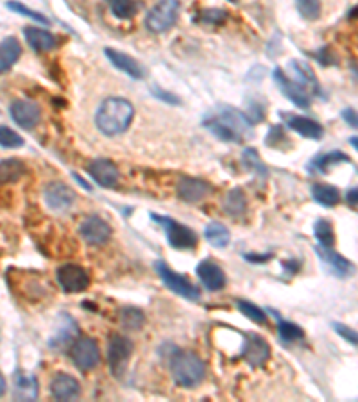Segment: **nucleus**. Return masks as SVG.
I'll return each instance as SVG.
<instances>
[{
  "label": "nucleus",
  "mask_w": 358,
  "mask_h": 402,
  "mask_svg": "<svg viewBox=\"0 0 358 402\" xmlns=\"http://www.w3.org/2000/svg\"><path fill=\"white\" fill-rule=\"evenodd\" d=\"M202 124L220 142L242 143L253 136V124L246 113L231 106H217L210 113H206Z\"/></svg>",
  "instance_id": "1"
},
{
  "label": "nucleus",
  "mask_w": 358,
  "mask_h": 402,
  "mask_svg": "<svg viewBox=\"0 0 358 402\" xmlns=\"http://www.w3.org/2000/svg\"><path fill=\"white\" fill-rule=\"evenodd\" d=\"M134 118V107L122 97H109L103 100L95 113V125L104 136H118L129 129Z\"/></svg>",
  "instance_id": "2"
},
{
  "label": "nucleus",
  "mask_w": 358,
  "mask_h": 402,
  "mask_svg": "<svg viewBox=\"0 0 358 402\" xmlns=\"http://www.w3.org/2000/svg\"><path fill=\"white\" fill-rule=\"evenodd\" d=\"M170 374L174 377L176 384L183 388H193L204 379L206 366L197 354L190 350H178L170 354Z\"/></svg>",
  "instance_id": "3"
},
{
  "label": "nucleus",
  "mask_w": 358,
  "mask_h": 402,
  "mask_svg": "<svg viewBox=\"0 0 358 402\" xmlns=\"http://www.w3.org/2000/svg\"><path fill=\"white\" fill-rule=\"evenodd\" d=\"M151 219L163 227V232H165L167 241L170 243V247H174L178 250H192L197 247L196 232L190 227L169 219V216H160L156 213H152Z\"/></svg>",
  "instance_id": "4"
},
{
  "label": "nucleus",
  "mask_w": 358,
  "mask_h": 402,
  "mask_svg": "<svg viewBox=\"0 0 358 402\" xmlns=\"http://www.w3.org/2000/svg\"><path fill=\"white\" fill-rule=\"evenodd\" d=\"M133 350L134 344L127 336L113 335L109 338V344H107V366H109V372L113 374V377H116V379L124 377Z\"/></svg>",
  "instance_id": "5"
},
{
  "label": "nucleus",
  "mask_w": 358,
  "mask_h": 402,
  "mask_svg": "<svg viewBox=\"0 0 358 402\" xmlns=\"http://www.w3.org/2000/svg\"><path fill=\"white\" fill-rule=\"evenodd\" d=\"M154 270H156L161 282H163L170 291H174L176 295H179V297H183V299L187 300L201 299V291H199V288L193 286L185 276L176 273L165 261H156V263H154Z\"/></svg>",
  "instance_id": "6"
},
{
  "label": "nucleus",
  "mask_w": 358,
  "mask_h": 402,
  "mask_svg": "<svg viewBox=\"0 0 358 402\" xmlns=\"http://www.w3.org/2000/svg\"><path fill=\"white\" fill-rule=\"evenodd\" d=\"M179 16V2L178 0H160L154 8L149 11L145 18V27L151 32H167L174 27Z\"/></svg>",
  "instance_id": "7"
},
{
  "label": "nucleus",
  "mask_w": 358,
  "mask_h": 402,
  "mask_svg": "<svg viewBox=\"0 0 358 402\" xmlns=\"http://www.w3.org/2000/svg\"><path fill=\"white\" fill-rule=\"evenodd\" d=\"M70 357L74 365L83 372L94 370L101 361V350L97 347V342L92 338H76V342L70 345Z\"/></svg>",
  "instance_id": "8"
},
{
  "label": "nucleus",
  "mask_w": 358,
  "mask_h": 402,
  "mask_svg": "<svg viewBox=\"0 0 358 402\" xmlns=\"http://www.w3.org/2000/svg\"><path fill=\"white\" fill-rule=\"evenodd\" d=\"M56 277H58L59 286H61V290L65 293H79V291H85L90 286L88 272L83 267H79V265H61L58 268V272H56Z\"/></svg>",
  "instance_id": "9"
},
{
  "label": "nucleus",
  "mask_w": 358,
  "mask_h": 402,
  "mask_svg": "<svg viewBox=\"0 0 358 402\" xmlns=\"http://www.w3.org/2000/svg\"><path fill=\"white\" fill-rule=\"evenodd\" d=\"M240 356L253 368H262V366L267 365L268 357H271V347H268L267 339L264 336L256 335V333H249V335H246V339H244Z\"/></svg>",
  "instance_id": "10"
},
{
  "label": "nucleus",
  "mask_w": 358,
  "mask_h": 402,
  "mask_svg": "<svg viewBox=\"0 0 358 402\" xmlns=\"http://www.w3.org/2000/svg\"><path fill=\"white\" fill-rule=\"evenodd\" d=\"M76 338H79L77 322L68 313H61L58 320H56V326H54L52 336L49 339V347L61 350L65 347H70L76 342Z\"/></svg>",
  "instance_id": "11"
},
{
  "label": "nucleus",
  "mask_w": 358,
  "mask_h": 402,
  "mask_svg": "<svg viewBox=\"0 0 358 402\" xmlns=\"http://www.w3.org/2000/svg\"><path fill=\"white\" fill-rule=\"evenodd\" d=\"M79 234L90 245H104L112 238V225L98 214H90L81 222Z\"/></svg>",
  "instance_id": "12"
},
{
  "label": "nucleus",
  "mask_w": 358,
  "mask_h": 402,
  "mask_svg": "<svg viewBox=\"0 0 358 402\" xmlns=\"http://www.w3.org/2000/svg\"><path fill=\"white\" fill-rule=\"evenodd\" d=\"M273 77H274V80H276L277 88L282 89V93L285 95L292 104H295V106L301 107V109L310 107V104H312V97L306 93V89H304L303 86H299L295 80H292L291 77L286 76L283 70H280V68L274 70Z\"/></svg>",
  "instance_id": "13"
},
{
  "label": "nucleus",
  "mask_w": 358,
  "mask_h": 402,
  "mask_svg": "<svg viewBox=\"0 0 358 402\" xmlns=\"http://www.w3.org/2000/svg\"><path fill=\"white\" fill-rule=\"evenodd\" d=\"M45 202L50 210L56 213H63V211L70 210L74 202H76V193L72 188L63 183H50L47 184L43 192Z\"/></svg>",
  "instance_id": "14"
},
{
  "label": "nucleus",
  "mask_w": 358,
  "mask_h": 402,
  "mask_svg": "<svg viewBox=\"0 0 358 402\" xmlns=\"http://www.w3.org/2000/svg\"><path fill=\"white\" fill-rule=\"evenodd\" d=\"M9 113H11L14 124L20 125L22 129H32L41 120L40 106L32 100H14L9 106Z\"/></svg>",
  "instance_id": "15"
},
{
  "label": "nucleus",
  "mask_w": 358,
  "mask_h": 402,
  "mask_svg": "<svg viewBox=\"0 0 358 402\" xmlns=\"http://www.w3.org/2000/svg\"><path fill=\"white\" fill-rule=\"evenodd\" d=\"M315 254H317L319 261L322 263V267L326 268L328 273L331 276L340 277V279H344V277H349L353 273V263H349L348 259L344 256L337 254L333 249H326V247H315Z\"/></svg>",
  "instance_id": "16"
},
{
  "label": "nucleus",
  "mask_w": 358,
  "mask_h": 402,
  "mask_svg": "<svg viewBox=\"0 0 358 402\" xmlns=\"http://www.w3.org/2000/svg\"><path fill=\"white\" fill-rule=\"evenodd\" d=\"M196 272L199 281L202 282V286L208 291H220L226 286V273L219 265L210 261V259H204L197 265Z\"/></svg>",
  "instance_id": "17"
},
{
  "label": "nucleus",
  "mask_w": 358,
  "mask_h": 402,
  "mask_svg": "<svg viewBox=\"0 0 358 402\" xmlns=\"http://www.w3.org/2000/svg\"><path fill=\"white\" fill-rule=\"evenodd\" d=\"M88 172L94 177L95 183L103 188L115 186L118 183V177H120L118 168L113 165L112 161L104 159V157H97V159L92 161L88 166Z\"/></svg>",
  "instance_id": "18"
},
{
  "label": "nucleus",
  "mask_w": 358,
  "mask_h": 402,
  "mask_svg": "<svg viewBox=\"0 0 358 402\" xmlns=\"http://www.w3.org/2000/svg\"><path fill=\"white\" fill-rule=\"evenodd\" d=\"M288 70L292 71L291 79L295 80L299 86H303L310 97H312V95H322L317 77H315V74H313L312 68H310L306 63L291 61L288 63Z\"/></svg>",
  "instance_id": "19"
},
{
  "label": "nucleus",
  "mask_w": 358,
  "mask_h": 402,
  "mask_svg": "<svg viewBox=\"0 0 358 402\" xmlns=\"http://www.w3.org/2000/svg\"><path fill=\"white\" fill-rule=\"evenodd\" d=\"M211 193V186L202 179L183 177L178 184V195L185 202H199Z\"/></svg>",
  "instance_id": "20"
},
{
  "label": "nucleus",
  "mask_w": 358,
  "mask_h": 402,
  "mask_svg": "<svg viewBox=\"0 0 358 402\" xmlns=\"http://www.w3.org/2000/svg\"><path fill=\"white\" fill-rule=\"evenodd\" d=\"M50 395L56 401H72L77 399L81 393V384L76 377L68 374H58L50 381Z\"/></svg>",
  "instance_id": "21"
},
{
  "label": "nucleus",
  "mask_w": 358,
  "mask_h": 402,
  "mask_svg": "<svg viewBox=\"0 0 358 402\" xmlns=\"http://www.w3.org/2000/svg\"><path fill=\"white\" fill-rule=\"evenodd\" d=\"M104 54H106V58L112 61L113 67L118 68V70L124 71V74H127V76L133 77V79H143V77H145V70H143L142 65H140L136 59L131 58V56H127V54L115 49H104Z\"/></svg>",
  "instance_id": "22"
},
{
  "label": "nucleus",
  "mask_w": 358,
  "mask_h": 402,
  "mask_svg": "<svg viewBox=\"0 0 358 402\" xmlns=\"http://www.w3.org/2000/svg\"><path fill=\"white\" fill-rule=\"evenodd\" d=\"M286 125L291 127L292 131H295L297 134H301L303 138L308 139H321L322 138V125L317 124L315 120H310L306 116H297V115H288L285 113Z\"/></svg>",
  "instance_id": "23"
},
{
  "label": "nucleus",
  "mask_w": 358,
  "mask_h": 402,
  "mask_svg": "<svg viewBox=\"0 0 358 402\" xmlns=\"http://www.w3.org/2000/svg\"><path fill=\"white\" fill-rule=\"evenodd\" d=\"M23 36H25L27 43L31 45V49L38 50V52H47L56 47V38L40 27H25Z\"/></svg>",
  "instance_id": "24"
},
{
  "label": "nucleus",
  "mask_w": 358,
  "mask_h": 402,
  "mask_svg": "<svg viewBox=\"0 0 358 402\" xmlns=\"http://www.w3.org/2000/svg\"><path fill=\"white\" fill-rule=\"evenodd\" d=\"M20 56H22V47L14 36H9L0 41V74H4L13 67Z\"/></svg>",
  "instance_id": "25"
},
{
  "label": "nucleus",
  "mask_w": 358,
  "mask_h": 402,
  "mask_svg": "<svg viewBox=\"0 0 358 402\" xmlns=\"http://www.w3.org/2000/svg\"><path fill=\"white\" fill-rule=\"evenodd\" d=\"M38 397V381L32 375L17 374L14 377V399L17 401H36Z\"/></svg>",
  "instance_id": "26"
},
{
  "label": "nucleus",
  "mask_w": 358,
  "mask_h": 402,
  "mask_svg": "<svg viewBox=\"0 0 358 402\" xmlns=\"http://www.w3.org/2000/svg\"><path fill=\"white\" fill-rule=\"evenodd\" d=\"M204 236L208 240L211 247L215 249H224V247L229 245V240H231V234L226 229V225H222L220 222H210L204 227Z\"/></svg>",
  "instance_id": "27"
},
{
  "label": "nucleus",
  "mask_w": 358,
  "mask_h": 402,
  "mask_svg": "<svg viewBox=\"0 0 358 402\" xmlns=\"http://www.w3.org/2000/svg\"><path fill=\"white\" fill-rule=\"evenodd\" d=\"M247 210V197L244 193L242 188H233L231 192L226 195V201H224V211L229 214V216H240V214L246 213Z\"/></svg>",
  "instance_id": "28"
},
{
  "label": "nucleus",
  "mask_w": 358,
  "mask_h": 402,
  "mask_svg": "<svg viewBox=\"0 0 358 402\" xmlns=\"http://www.w3.org/2000/svg\"><path fill=\"white\" fill-rule=\"evenodd\" d=\"M25 172V165L20 159H4L0 161V184L17 183Z\"/></svg>",
  "instance_id": "29"
},
{
  "label": "nucleus",
  "mask_w": 358,
  "mask_h": 402,
  "mask_svg": "<svg viewBox=\"0 0 358 402\" xmlns=\"http://www.w3.org/2000/svg\"><path fill=\"white\" fill-rule=\"evenodd\" d=\"M312 197L313 201L324 205V208H333L340 199L339 190L335 186H331V184H313Z\"/></svg>",
  "instance_id": "30"
},
{
  "label": "nucleus",
  "mask_w": 358,
  "mask_h": 402,
  "mask_svg": "<svg viewBox=\"0 0 358 402\" xmlns=\"http://www.w3.org/2000/svg\"><path fill=\"white\" fill-rule=\"evenodd\" d=\"M349 157L346 156L344 152H328V154H322L317 156L315 159L310 163V170H317L319 174H328L330 166L339 165V163H349Z\"/></svg>",
  "instance_id": "31"
},
{
  "label": "nucleus",
  "mask_w": 358,
  "mask_h": 402,
  "mask_svg": "<svg viewBox=\"0 0 358 402\" xmlns=\"http://www.w3.org/2000/svg\"><path fill=\"white\" fill-rule=\"evenodd\" d=\"M313 234L317 238L319 247L333 249V245H335V231H333V225H331L330 220L319 219L317 222L313 223Z\"/></svg>",
  "instance_id": "32"
},
{
  "label": "nucleus",
  "mask_w": 358,
  "mask_h": 402,
  "mask_svg": "<svg viewBox=\"0 0 358 402\" xmlns=\"http://www.w3.org/2000/svg\"><path fill=\"white\" fill-rule=\"evenodd\" d=\"M120 324L127 331H138L145 324V315L140 308L127 306V308L120 309Z\"/></svg>",
  "instance_id": "33"
},
{
  "label": "nucleus",
  "mask_w": 358,
  "mask_h": 402,
  "mask_svg": "<svg viewBox=\"0 0 358 402\" xmlns=\"http://www.w3.org/2000/svg\"><path fill=\"white\" fill-rule=\"evenodd\" d=\"M237 308L240 309L244 317H247L249 320L258 324V326H265L267 324V313L262 308H258V306H255V304H251L249 300H237Z\"/></svg>",
  "instance_id": "34"
},
{
  "label": "nucleus",
  "mask_w": 358,
  "mask_h": 402,
  "mask_svg": "<svg viewBox=\"0 0 358 402\" xmlns=\"http://www.w3.org/2000/svg\"><path fill=\"white\" fill-rule=\"evenodd\" d=\"M295 8L301 18L313 22L321 16V0H295Z\"/></svg>",
  "instance_id": "35"
},
{
  "label": "nucleus",
  "mask_w": 358,
  "mask_h": 402,
  "mask_svg": "<svg viewBox=\"0 0 358 402\" xmlns=\"http://www.w3.org/2000/svg\"><path fill=\"white\" fill-rule=\"evenodd\" d=\"M277 335H280L282 342L292 344V342L304 338V331L297 324H292V322H280L277 324Z\"/></svg>",
  "instance_id": "36"
},
{
  "label": "nucleus",
  "mask_w": 358,
  "mask_h": 402,
  "mask_svg": "<svg viewBox=\"0 0 358 402\" xmlns=\"http://www.w3.org/2000/svg\"><path fill=\"white\" fill-rule=\"evenodd\" d=\"M242 161H244V165H246L247 170L256 172V174H260L262 177H267V168L262 165V161H260L258 157V152H256L255 148H247V150H244Z\"/></svg>",
  "instance_id": "37"
},
{
  "label": "nucleus",
  "mask_w": 358,
  "mask_h": 402,
  "mask_svg": "<svg viewBox=\"0 0 358 402\" xmlns=\"http://www.w3.org/2000/svg\"><path fill=\"white\" fill-rule=\"evenodd\" d=\"M23 145V138L8 125H0V147L2 148H20Z\"/></svg>",
  "instance_id": "38"
},
{
  "label": "nucleus",
  "mask_w": 358,
  "mask_h": 402,
  "mask_svg": "<svg viewBox=\"0 0 358 402\" xmlns=\"http://www.w3.org/2000/svg\"><path fill=\"white\" fill-rule=\"evenodd\" d=\"M109 8L116 18H131L138 11V4L134 0H116V2L109 4Z\"/></svg>",
  "instance_id": "39"
},
{
  "label": "nucleus",
  "mask_w": 358,
  "mask_h": 402,
  "mask_svg": "<svg viewBox=\"0 0 358 402\" xmlns=\"http://www.w3.org/2000/svg\"><path fill=\"white\" fill-rule=\"evenodd\" d=\"M6 5H8V9L14 11V13L23 14V16H29L31 20H34V22H38V23H43V25H49V18H45L41 13H38V11H32V9H29L27 5L20 4V2H17V0H11V2H8Z\"/></svg>",
  "instance_id": "40"
},
{
  "label": "nucleus",
  "mask_w": 358,
  "mask_h": 402,
  "mask_svg": "<svg viewBox=\"0 0 358 402\" xmlns=\"http://www.w3.org/2000/svg\"><path fill=\"white\" fill-rule=\"evenodd\" d=\"M228 20V11L224 9H204L199 14V22L208 23V25H220Z\"/></svg>",
  "instance_id": "41"
},
{
  "label": "nucleus",
  "mask_w": 358,
  "mask_h": 402,
  "mask_svg": "<svg viewBox=\"0 0 358 402\" xmlns=\"http://www.w3.org/2000/svg\"><path fill=\"white\" fill-rule=\"evenodd\" d=\"M331 326H333V329H335L337 335L342 336L346 342H349L351 345H357V342H358L357 331L351 329V327H348V326H344V324H340V322H333Z\"/></svg>",
  "instance_id": "42"
},
{
  "label": "nucleus",
  "mask_w": 358,
  "mask_h": 402,
  "mask_svg": "<svg viewBox=\"0 0 358 402\" xmlns=\"http://www.w3.org/2000/svg\"><path fill=\"white\" fill-rule=\"evenodd\" d=\"M280 139H286L285 134H283V127L282 125H274V127H271V131H268L265 142H267L268 147H277Z\"/></svg>",
  "instance_id": "43"
},
{
  "label": "nucleus",
  "mask_w": 358,
  "mask_h": 402,
  "mask_svg": "<svg viewBox=\"0 0 358 402\" xmlns=\"http://www.w3.org/2000/svg\"><path fill=\"white\" fill-rule=\"evenodd\" d=\"M342 118H344L346 122H348V125H351V127H357V113H355V109H351V107H348V109H344L342 111Z\"/></svg>",
  "instance_id": "44"
},
{
  "label": "nucleus",
  "mask_w": 358,
  "mask_h": 402,
  "mask_svg": "<svg viewBox=\"0 0 358 402\" xmlns=\"http://www.w3.org/2000/svg\"><path fill=\"white\" fill-rule=\"evenodd\" d=\"M357 195H358V190L357 188H351L348 192V195H346V201H348L349 208H353V210H357Z\"/></svg>",
  "instance_id": "45"
},
{
  "label": "nucleus",
  "mask_w": 358,
  "mask_h": 402,
  "mask_svg": "<svg viewBox=\"0 0 358 402\" xmlns=\"http://www.w3.org/2000/svg\"><path fill=\"white\" fill-rule=\"evenodd\" d=\"M154 95H156V97H160V98H172V100H174L176 104H179L178 97H174V95H169V93H161V91L158 88H154Z\"/></svg>",
  "instance_id": "46"
},
{
  "label": "nucleus",
  "mask_w": 358,
  "mask_h": 402,
  "mask_svg": "<svg viewBox=\"0 0 358 402\" xmlns=\"http://www.w3.org/2000/svg\"><path fill=\"white\" fill-rule=\"evenodd\" d=\"M4 393H6V379H4V375L0 374V397H2Z\"/></svg>",
  "instance_id": "47"
},
{
  "label": "nucleus",
  "mask_w": 358,
  "mask_h": 402,
  "mask_svg": "<svg viewBox=\"0 0 358 402\" xmlns=\"http://www.w3.org/2000/svg\"><path fill=\"white\" fill-rule=\"evenodd\" d=\"M107 2H109V4H113V2H116V0H107Z\"/></svg>",
  "instance_id": "48"
},
{
  "label": "nucleus",
  "mask_w": 358,
  "mask_h": 402,
  "mask_svg": "<svg viewBox=\"0 0 358 402\" xmlns=\"http://www.w3.org/2000/svg\"><path fill=\"white\" fill-rule=\"evenodd\" d=\"M229 2H237V0H229Z\"/></svg>",
  "instance_id": "49"
}]
</instances>
